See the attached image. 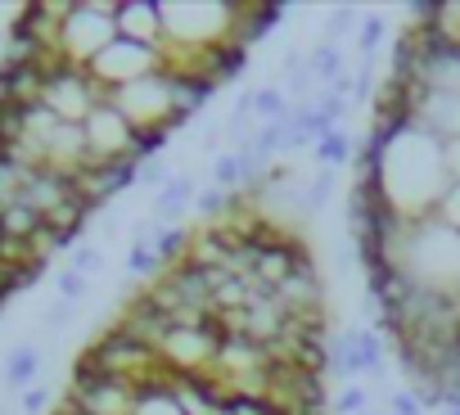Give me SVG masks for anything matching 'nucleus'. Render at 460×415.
Instances as JSON below:
<instances>
[{
	"label": "nucleus",
	"mask_w": 460,
	"mask_h": 415,
	"mask_svg": "<svg viewBox=\"0 0 460 415\" xmlns=\"http://www.w3.org/2000/svg\"><path fill=\"white\" fill-rule=\"evenodd\" d=\"M307 64H312V73H316L321 91H330V86L343 77V50H339L334 41H321V46L307 55Z\"/></svg>",
	"instance_id": "nucleus-1"
},
{
	"label": "nucleus",
	"mask_w": 460,
	"mask_h": 415,
	"mask_svg": "<svg viewBox=\"0 0 460 415\" xmlns=\"http://www.w3.org/2000/svg\"><path fill=\"white\" fill-rule=\"evenodd\" d=\"M366 402H370L366 388H361V384H348V388L334 397V415H366Z\"/></svg>",
	"instance_id": "nucleus-9"
},
{
	"label": "nucleus",
	"mask_w": 460,
	"mask_h": 415,
	"mask_svg": "<svg viewBox=\"0 0 460 415\" xmlns=\"http://www.w3.org/2000/svg\"><path fill=\"white\" fill-rule=\"evenodd\" d=\"M158 181H163V163L154 158V163H145V167H140V185H158Z\"/></svg>",
	"instance_id": "nucleus-13"
},
{
	"label": "nucleus",
	"mask_w": 460,
	"mask_h": 415,
	"mask_svg": "<svg viewBox=\"0 0 460 415\" xmlns=\"http://www.w3.org/2000/svg\"><path fill=\"white\" fill-rule=\"evenodd\" d=\"M190 199H199V194H194V176H176V181H167V190L158 194V217L181 213Z\"/></svg>",
	"instance_id": "nucleus-3"
},
{
	"label": "nucleus",
	"mask_w": 460,
	"mask_h": 415,
	"mask_svg": "<svg viewBox=\"0 0 460 415\" xmlns=\"http://www.w3.org/2000/svg\"><path fill=\"white\" fill-rule=\"evenodd\" d=\"M393 415H424V406H420V397L406 388V393H397V397H393Z\"/></svg>",
	"instance_id": "nucleus-12"
},
{
	"label": "nucleus",
	"mask_w": 460,
	"mask_h": 415,
	"mask_svg": "<svg viewBox=\"0 0 460 415\" xmlns=\"http://www.w3.org/2000/svg\"><path fill=\"white\" fill-rule=\"evenodd\" d=\"M384 37H388V19H384V14H370V19H361V32H357V50H361V59H366V64L375 59V50L384 46Z\"/></svg>",
	"instance_id": "nucleus-4"
},
{
	"label": "nucleus",
	"mask_w": 460,
	"mask_h": 415,
	"mask_svg": "<svg viewBox=\"0 0 460 415\" xmlns=\"http://www.w3.org/2000/svg\"><path fill=\"white\" fill-rule=\"evenodd\" d=\"M230 415H289L271 397H230Z\"/></svg>",
	"instance_id": "nucleus-8"
},
{
	"label": "nucleus",
	"mask_w": 460,
	"mask_h": 415,
	"mask_svg": "<svg viewBox=\"0 0 460 415\" xmlns=\"http://www.w3.org/2000/svg\"><path fill=\"white\" fill-rule=\"evenodd\" d=\"M312 158L321 163V167H343L348 158H352V136L339 127V131H330L325 140H316L312 145Z\"/></svg>",
	"instance_id": "nucleus-2"
},
{
	"label": "nucleus",
	"mask_w": 460,
	"mask_h": 415,
	"mask_svg": "<svg viewBox=\"0 0 460 415\" xmlns=\"http://www.w3.org/2000/svg\"><path fill=\"white\" fill-rule=\"evenodd\" d=\"M352 28H357V14H352L348 5H339V10L325 19V41H334V46H339V37H343V32H352Z\"/></svg>",
	"instance_id": "nucleus-10"
},
{
	"label": "nucleus",
	"mask_w": 460,
	"mask_h": 415,
	"mask_svg": "<svg viewBox=\"0 0 460 415\" xmlns=\"http://www.w3.org/2000/svg\"><path fill=\"white\" fill-rule=\"evenodd\" d=\"M212 185H217V190H240V185H244L240 154H217V158H212Z\"/></svg>",
	"instance_id": "nucleus-5"
},
{
	"label": "nucleus",
	"mask_w": 460,
	"mask_h": 415,
	"mask_svg": "<svg viewBox=\"0 0 460 415\" xmlns=\"http://www.w3.org/2000/svg\"><path fill=\"white\" fill-rule=\"evenodd\" d=\"M253 113L267 122H280V118H289V104L276 86H262V91H253Z\"/></svg>",
	"instance_id": "nucleus-7"
},
{
	"label": "nucleus",
	"mask_w": 460,
	"mask_h": 415,
	"mask_svg": "<svg viewBox=\"0 0 460 415\" xmlns=\"http://www.w3.org/2000/svg\"><path fill=\"white\" fill-rule=\"evenodd\" d=\"M194 113H199V109H190V104H172V113L163 118V127H167V131H181V127L194 122Z\"/></svg>",
	"instance_id": "nucleus-11"
},
{
	"label": "nucleus",
	"mask_w": 460,
	"mask_h": 415,
	"mask_svg": "<svg viewBox=\"0 0 460 415\" xmlns=\"http://www.w3.org/2000/svg\"><path fill=\"white\" fill-rule=\"evenodd\" d=\"M194 208H199V217H208V222H226L230 217V190L208 185V190H199Z\"/></svg>",
	"instance_id": "nucleus-6"
},
{
	"label": "nucleus",
	"mask_w": 460,
	"mask_h": 415,
	"mask_svg": "<svg viewBox=\"0 0 460 415\" xmlns=\"http://www.w3.org/2000/svg\"><path fill=\"white\" fill-rule=\"evenodd\" d=\"M366 415H370V411H366Z\"/></svg>",
	"instance_id": "nucleus-14"
}]
</instances>
